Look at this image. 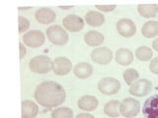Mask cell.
<instances>
[{
    "mask_svg": "<svg viewBox=\"0 0 158 118\" xmlns=\"http://www.w3.org/2000/svg\"><path fill=\"white\" fill-rule=\"evenodd\" d=\"M35 100L40 105L47 108L56 107L65 101L66 92L61 85L53 81L43 82L36 88Z\"/></svg>",
    "mask_w": 158,
    "mask_h": 118,
    "instance_id": "6da1fadb",
    "label": "cell"
},
{
    "mask_svg": "<svg viewBox=\"0 0 158 118\" xmlns=\"http://www.w3.org/2000/svg\"><path fill=\"white\" fill-rule=\"evenodd\" d=\"M47 37L49 42L54 45L62 46L68 42L69 36L67 32L59 25H52L49 26L46 31Z\"/></svg>",
    "mask_w": 158,
    "mask_h": 118,
    "instance_id": "7a4b0ae2",
    "label": "cell"
},
{
    "mask_svg": "<svg viewBox=\"0 0 158 118\" xmlns=\"http://www.w3.org/2000/svg\"><path fill=\"white\" fill-rule=\"evenodd\" d=\"M53 61L47 55H38L33 57L29 62V68L33 73L48 74L52 70Z\"/></svg>",
    "mask_w": 158,
    "mask_h": 118,
    "instance_id": "3957f363",
    "label": "cell"
},
{
    "mask_svg": "<svg viewBox=\"0 0 158 118\" xmlns=\"http://www.w3.org/2000/svg\"><path fill=\"white\" fill-rule=\"evenodd\" d=\"M98 90L105 96H113L116 95L121 90V82L118 79L112 77H106L101 79L98 82Z\"/></svg>",
    "mask_w": 158,
    "mask_h": 118,
    "instance_id": "277c9868",
    "label": "cell"
},
{
    "mask_svg": "<svg viewBox=\"0 0 158 118\" xmlns=\"http://www.w3.org/2000/svg\"><path fill=\"white\" fill-rule=\"evenodd\" d=\"M140 111V102L133 97H127L121 102V115L126 118H132Z\"/></svg>",
    "mask_w": 158,
    "mask_h": 118,
    "instance_id": "5b68a950",
    "label": "cell"
},
{
    "mask_svg": "<svg viewBox=\"0 0 158 118\" xmlns=\"http://www.w3.org/2000/svg\"><path fill=\"white\" fill-rule=\"evenodd\" d=\"M113 51L107 46L96 47L91 52L92 61L99 65H108L113 60Z\"/></svg>",
    "mask_w": 158,
    "mask_h": 118,
    "instance_id": "8992f818",
    "label": "cell"
},
{
    "mask_svg": "<svg viewBox=\"0 0 158 118\" xmlns=\"http://www.w3.org/2000/svg\"><path fill=\"white\" fill-rule=\"evenodd\" d=\"M23 42L25 45L32 48L41 47L46 41V37L42 31L40 30H33V31L27 32L23 36Z\"/></svg>",
    "mask_w": 158,
    "mask_h": 118,
    "instance_id": "52a82bcc",
    "label": "cell"
},
{
    "mask_svg": "<svg viewBox=\"0 0 158 118\" xmlns=\"http://www.w3.org/2000/svg\"><path fill=\"white\" fill-rule=\"evenodd\" d=\"M152 90V83L147 80V79H138L130 86V93L133 96L136 97H142L147 95H149V92Z\"/></svg>",
    "mask_w": 158,
    "mask_h": 118,
    "instance_id": "ba28073f",
    "label": "cell"
},
{
    "mask_svg": "<svg viewBox=\"0 0 158 118\" xmlns=\"http://www.w3.org/2000/svg\"><path fill=\"white\" fill-rule=\"evenodd\" d=\"M118 33L123 37H131L136 33V25L131 19H120L116 24Z\"/></svg>",
    "mask_w": 158,
    "mask_h": 118,
    "instance_id": "9c48e42d",
    "label": "cell"
},
{
    "mask_svg": "<svg viewBox=\"0 0 158 118\" xmlns=\"http://www.w3.org/2000/svg\"><path fill=\"white\" fill-rule=\"evenodd\" d=\"M72 63L67 57L58 56L53 59L52 71L57 76H65L71 72Z\"/></svg>",
    "mask_w": 158,
    "mask_h": 118,
    "instance_id": "30bf717a",
    "label": "cell"
},
{
    "mask_svg": "<svg viewBox=\"0 0 158 118\" xmlns=\"http://www.w3.org/2000/svg\"><path fill=\"white\" fill-rule=\"evenodd\" d=\"M62 24L64 29L71 33L80 32L84 28V20L74 14L67 15V16L64 17L62 20Z\"/></svg>",
    "mask_w": 158,
    "mask_h": 118,
    "instance_id": "8fae6325",
    "label": "cell"
},
{
    "mask_svg": "<svg viewBox=\"0 0 158 118\" xmlns=\"http://www.w3.org/2000/svg\"><path fill=\"white\" fill-rule=\"evenodd\" d=\"M142 113L145 118H158V93L151 96L144 101Z\"/></svg>",
    "mask_w": 158,
    "mask_h": 118,
    "instance_id": "7c38bea8",
    "label": "cell"
},
{
    "mask_svg": "<svg viewBox=\"0 0 158 118\" xmlns=\"http://www.w3.org/2000/svg\"><path fill=\"white\" fill-rule=\"evenodd\" d=\"M35 18L42 25H49L53 23L56 19V14L52 8L43 7L38 9L35 13Z\"/></svg>",
    "mask_w": 158,
    "mask_h": 118,
    "instance_id": "4fadbf2b",
    "label": "cell"
},
{
    "mask_svg": "<svg viewBox=\"0 0 158 118\" xmlns=\"http://www.w3.org/2000/svg\"><path fill=\"white\" fill-rule=\"evenodd\" d=\"M39 113V106L36 102L25 100L21 102V118H35Z\"/></svg>",
    "mask_w": 158,
    "mask_h": 118,
    "instance_id": "5bb4252c",
    "label": "cell"
},
{
    "mask_svg": "<svg viewBox=\"0 0 158 118\" xmlns=\"http://www.w3.org/2000/svg\"><path fill=\"white\" fill-rule=\"evenodd\" d=\"M77 105L81 110L89 112V111H93L96 109L99 105V101L96 96L87 95V96H83L79 98Z\"/></svg>",
    "mask_w": 158,
    "mask_h": 118,
    "instance_id": "9a60e30c",
    "label": "cell"
},
{
    "mask_svg": "<svg viewBox=\"0 0 158 118\" xmlns=\"http://www.w3.org/2000/svg\"><path fill=\"white\" fill-rule=\"evenodd\" d=\"M116 62L120 64L121 66H128L133 62L135 55L131 50L127 48H120L116 51L115 54Z\"/></svg>",
    "mask_w": 158,
    "mask_h": 118,
    "instance_id": "2e32d148",
    "label": "cell"
},
{
    "mask_svg": "<svg viewBox=\"0 0 158 118\" xmlns=\"http://www.w3.org/2000/svg\"><path fill=\"white\" fill-rule=\"evenodd\" d=\"M93 66L88 62H80L76 64L73 68V74L81 80H85L90 77L93 74Z\"/></svg>",
    "mask_w": 158,
    "mask_h": 118,
    "instance_id": "e0dca14e",
    "label": "cell"
},
{
    "mask_svg": "<svg viewBox=\"0 0 158 118\" xmlns=\"http://www.w3.org/2000/svg\"><path fill=\"white\" fill-rule=\"evenodd\" d=\"M104 41H105V37H104L103 34L98 31L91 30V31L87 32L84 34V41H85V43L89 46H92V47L100 46L101 44H103Z\"/></svg>",
    "mask_w": 158,
    "mask_h": 118,
    "instance_id": "ac0fdd59",
    "label": "cell"
},
{
    "mask_svg": "<svg viewBox=\"0 0 158 118\" xmlns=\"http://www.w3.org/2000/svg\"><path fill=\"white\" fill-rule=\"evenodd\" d=\"M85 22L93 28L101 27L105 23V16L101 12L89 11L85 14Z\"/></svg>",
    "mask_w": 158,
    "mask_h": 118,
    "instance_id": "d6986e66",
    "label": "cell"
},
{
    "mask_svg": "<svg viewBox=\"0 0 158 118\" xmlns=\"http://www.w3.org/2000/svg\"><path fill=\"white\" fill-rule=\"evenodd\" d=\"M137 11L141 17L145 19L154 18L158 14V5L157 4H138Z\"/></svg>",
    "mask_w": 158,
    "mask_h": 118,
    "instance_id": "ffe728a7",
    "label": "cell"
},
{
    "mask_svg": "<svg viewBox=\"0 0 158 118\" xmlns=\"http://www.w3.org/2000/svg\"><path fill=\"white\" fill-rule=\"evenodd\" d=\"M141 33L146 38H153L158 36V21H147L141 27Z\"/></svg>",
    "mask_w": 158,
    "mask_h": 118,
    "instance_id": "44dd1931",
    "label": "cell"
},
{
    "mask_svg": "<svg viewBox=\"0 0 158 118\" xmlns=\"http://www.w3.org/2000/svg\"><path fill=\"white\" fill-rule=\"evenodd\" d=\"M120 106H121V101H118L117 100H109L105 104V106H104V113L111 118H117L121 115Z\"/></svg>",
    "mask_w": 158,
    "mask_h": 118,
    "instance_id": "7402d4cb",
    "label": "cell"
},
{
    "mask_svg": "<svg viewBox=\"0 0 158 118\" xmlns=\"http://www.w3.org/2000/svg\"><path fill=\"white\" fill-rule=\"evenodd\" d=\"M135 55L140 61H150L153 56V51L149 46L142 45L136 48Z\"/></svg>",
    "mask_w": 158,
    "mask_h": 118,
    "instance_id": "603a6c76",
    "label": "cell"
},
{
    "mask_svg": "<svg viewBox=\"0 0 158 118\" xmlns=\"http://www.w3.org/2000/svg\"><path fill=\"white\" fill-rule=\"evenodd\" d=\"M123 78L127 85L131 86L133 83L139 79V73H138L137 70H135V68H128L123 72Z\"/></svg>",
    "mask_w": 158,
    "mask_h": 118,
    "instance_id": "cb8c5ba5",
    "label": "cell"
},
{
    "mask_svg": "<svg viewBox=\"0 0 158 118\" xmlns=\"http://www.w3.org/2000/svg\"><path fill=\"white\" fill-rule=\"evenodd\" d=\"M52 118H73V110L67 106H61L52 110Z\"/></svg>",
    "mask_w": 158,
    "mask_h": 118,
    "instance_id": "d4e9b609",
    "label": "cell"
},
{
    "mask_svg": "<svg viewBox=\"0 0 158 118\" xmlns=\"http://www.w3.org/2000/svg\"><path fill=\"white\" fill-rule=\"evenodd\" d=\"M19 23V33H23L24 32H27L30 28V21L23 16H19L18 18Z\"/></svg>",
    "mask_w": 158,
    "mask_h": 118,
    "instance_id": "484cf974",
    "label": "cell"
},
{
    "mask_svg": "<svg viewBox=\"0 0 158 118\" xmlns=\"http://www.w3.org/2000/svg\"><path fill=\"white\" fill-rule=\"evenodd\" d=\"M149 71L152 74L158 75V56L151 59V61L149 63Z\"/></svg>",
    "mask_w": 158,
    "mask_h": 118,
    "instance_id": "4316f807",
    "label": "cell"
},
{
    "mask_svg": "<svg viewBox=\"0 0 158 118\" xmlns=\"http://www.w3.org/2000/svg\"><path fill=\"white\" fill-rule=\"evenodd\" d=\"M116 7V5H96V8L101 12H112Z\"/></svg>",
    "mask_w": 158,
    "mask_h": 118,
    "instance_id": "83f0119b",
    "label": "cell"
},
{
    "mask_svg": "<svg viewBox=\"0 0 158 118\" xmlns=\"http://www.w3.org/2000/svg\"><path fill=\"white\" fill-rule=\"evenodd\" d=\"M19 50H20V59L22 60V59H24V57L26 56V53H27V48L23 42L19 43Z\"/></svg>",
    "mask_w": 158,
    "mask_h": 118,
    "instance_id": "f1b7e54d",
    "label": "cell"
},
{
    "mask_svg": "<svg viewBox=\"0 0 158 118\" xmlns=\"http://www.w3.org/2000/svg\"><path fill=\"white\" fill-rule=\"evenodd\" d=\"M75 118H95V117H94L92 114H90V113L83 112V113H79V114H77Z\"/></svg>",
    "mask_w": 158,
    "mask_h": 118,
    "instance_id": "f546056e",
    "label": "cell"
},
{
    "mask_svg": "<svg viewBox=\"0 0 158 118\" xmlns=\"http://www.w3.org/2000/svg\"><path fill=\"white\" fill-rule=\"evenodd\" d=\"M152 48L154 49L155 51H157V52H158V37H157V38H155L154 41H152Z\"/></svg>",
    "mask_w": 158,
    "mask_h": 118,
    "instance_id": "4dcf8cb0",
    "label": "cell"
},
{
    "mask_svg": "<svg viewBox=\"0 0 158 118\" xmlns=\"http://www.w3.org/2000/svg\"><path fill=\"white\" fill-rule=\"evenodd\" d=\"M59 8L62 9V10H68V9L73 8V6H72V5H69V6H59Z\"/></svg>",
    "mask_w": 158,
    "mask_h": 118,
    "instance_id": "1f68e13d",
    "label": "cell"
},
{
    "mask_svg": "<svg viewBox=\"0 0 158 118\" xmlns=\"http://www.w3.org/2000/svg\"><path fill=\"white\" fill-rule=\"evenodd\" d=\"M31 7H19V10H27V9H30Z\"/></svg>",
    "mask_w": 158,
    "mask_h": 118,
    "instance_id": "d6a6232c",
    "label": "cell"
}]
</instances>
